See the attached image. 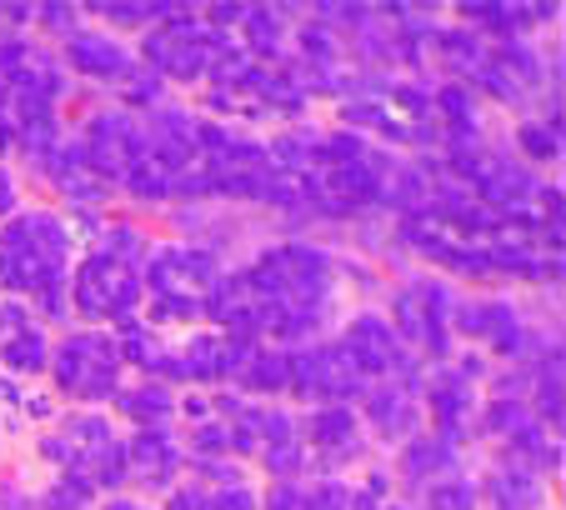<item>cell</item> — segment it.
Masks as SVG:
<instances>
[{
  "label": "cell",
  "mask_w": 566,
  "mask_h": 510,
  "mask_svg": "<svg viewBox=\"0 0 566 510\" xmlns=\"http://www.w3.org/2000/svg\"><path fill=\"white\" fill-rule=\"evenodd\" d=\"M391 316H396V340H401V346H417V351H427V355H447L451 296L441 280L401 286L391 300Z\"/></svg>",
  "instance_id": "obj_6"
},
{
  "label": "cell",
  "mask_w": 566,
  "mask_h": 510,
  "mask_svg": "<svg viewBox=\"0 0 566 510\" xmlns=\"http://www.w3.org/2000/svg\"><path fill=\"white\" fill-rule=\"evenodd\" d=\"M206 510H261V506L247 480H235V486H206Z\"/></svg>",
  "instance_id": "obj_26"
},
{
  "label": "cell",
  "mask_w": 566,
  "mask_h": 510,
  "mask_svg": "<svg viewBox=\"0 0 566 510\" xmlns=\"http://www.w3.org/2000/svg\"><path fill=\"white\" fill-rule=\"evenodd\" d=\"M65 65L81 75H96V81H126V75L136 71L130 55L101 31H75L71 45H65Z\"/></svg>",
  "instance_id": "obj_14"
},
{
  "label": "cell",
  "mask_w": 566,
  "mask_h": 510,
  "mask_svg": "<svg viewBox=\"0 0 566 510\" xmlns=\"http://www.w3.org/2000/svg\"><path fill=\"white\" fill-rule=\"evenodd\" d=\"M71 276V231L51 211H25L0 225V286L15 296H41L51 316L65 310Z\"/></svg>",
  "instance_id": "obj_1"
},
{
  "label": "cell",
  "mask_w": 566,
  "mask_h": 510,
  "mask_svg": "<svg viewBox=\"0 0 566 510\" xmlns=\"http://www.w3.org/2000/svg\"><path fill=\"white\" fill-rule=\"evenodd\" d=\"M451 320H457L471 340H486V346H496L502 355H522L526 330H522V320H516V310L502 306V300H461V306H451Z\"/></svg>",
  "instance_id": "obj_10"
},
{
  "label": "cell",
  "mask_w": 566,
  "mask_h": 510,
  "mask_svg": "<svg viewBox=\"0 0 566 510\" xmlns=\"http://www.w3.org/2000/svg\"><path fill=\"white\" fill-rule=\"evenodd\" d=\"M146 280L156 290V316L160 320H191L206 310L221 266L196 245H156L146 255Z\"/></svg>",
  "instance_id": "obj_2"
},
{
  "label": "cell",
  "mask_w": 566,
  "mask_h": 510,
  "mask_svg": "<svg viewBox=\"0 0 566 510\" xmlns=\"http://www.w3.org/2000/svg\"><path fill=\"white\" fill-rule=\"evenodd\" d=\"M116 401L140 431H166V421L176 415V401L166 385H140V391H126V395H116Z\"/></svg>",
  "instance_id": "obj_19"
},
{
  "label": "cell",
  "mask_w": 566,
  "mask_h": 510,
  "mask_svg": "<svg viewBox=\"0 0 566 510\" xmlns=\"http://www.w3.org/2000/svg\"><path fill=\"white\" fill-rule=\"evenodd\" d=\"M0 116H6V85H0Z\"/></svg>",
  "instance_id": "obj_34"
},
{
  "label": "cell",
  "mask_w": 566,
  "mask_h": 510,
  "mask_svg": "<svg viewBox=\"0 0 566 510\" xmlns=\"http://www.w3.org/2000/svg\"><path fill=\"white\" fill-rule=\"evenodd\" d=\"M366 401V421L376 425L381 440H411L421 425V405H417V391L401 381H386V385H371L361 395Z\"/></svg>",
  "instance_id": "obj_12"
},
{
  "label": "cell",
  "mask_w": 566,
  "mask_h": 510,
  "mask_svg": "<svg viewBox=\"0 0 566 510\" xmlns=\"http://www.w3.org/2000/svg\"><path fill=\"white\" fill-rule=\"evenodd\" d=\"M346 510H391L386 476H366L361 486H352V500H346Z\"/></svg>",
  "instance_id": "obj_28"
},
{
  "label": "cell",
  "mask_w": 566,
  "mask_h": 510,
  "mask_svg": "<svg viewBox=\"0 0 566 510\" xmlns=\"http://www.w3.org/2000/svg\"><path fill=\"white\" fill-rule=\"evenodd\" d=\"M241 385L247 391H261V395H276L291 385V355L286 351H271V346H261L256 361L247 365V375H241Z\"/></svg>",
  "instance_id": "obj_20"
},
{
  "label": "cell",
  "mask_w": 566,
  "mask_h": 510,
  "mask_svg": "<svg viewBox=\"0 0 566 510\" xmlns=\"http://www.w3.org/2000/svg\"><path fill=\"white\" fill-rule=\"evenodd\" d=\"M0 361L11 365V371H21V375H35V371H45L51 365V340H45V330L41 326H15L11 336L0 340Z\"/></svg>",
  "instance_id": "obj_18"
},
{
  "label": "cell",
  "mask_w": 566,
  "mask_h": 510,
  "mask_svg": "<svg viewBox=\"0 0 566 510\" xmlns=\"http://www.w3.org/2000/svg\"><path fill=\"white\" fill-rule=\"evenodd\" d=\"M306 440L321 460H352L361 450V421L352 415V405H321L306 425Z\"/></svg>",
  "instance_id": "obj_13"
},
{
  "label": "cell",
  "mask_w": 566,
  "mask_h": 510,
  "mask_svg": "<svg viewBox=\"0 0 566 510\" xmlns=\"http://www.w3.org/2000/svg\"><path fill=\"white\" fill-rule=\"evenodd\" d=\"M176 470H181V446L171 440V431H136L126 440V480L160 490L176 480Z\"/></svg>",
  "instance_id": "obj_11"
},
{
  "label": "cell",
  "mask_w": 566,
  "mask_h": 510,
  "mask_svg": "<svg viewBox=\"0 0 566 510\" xmlns=\"http://www.w3.org/2000/svg\"><path fill=\"white\" fill-rule=\"evenodd\" d=\"M486 506L492 510H542L546 506V480L522 466H502L486 480Z\"/></svg>",
  "instance_id": "obj_17"
},
{
  "label": "cell",
  "mask_w": 566,
  "mask_h": 510,
  "mask_svg": "<svg viewBox=\"0 0 566 510\" xmlns=\"http://www.w3.org/2000/svg\"><path fill=\"white\" fill-rule=\"evenodd\" d=\"M86 166L96 170L101 181H126V170L136 166V156L146 150V130L126 116V110H106L91 120L86 130Z\"/></svg>",
  "instance_id": "obj_9"
},
{
  "label": "cell",
  "mask_w": 566,
  "mask_h": 510,
  "mask_svg": "<svg viewBox=\"0 0 566 510\" xmlns=\"http://www.w3.org/2000/svg\"><path fill=\"white\" fill-rule=\"evenodd\" d=\"M11 140H15V136H11V120L0 116V150H11Z\"/></svg>",
  "instance_id": "obj_33"
},
{
  "label": "cell",
  "mask_w": 566,
  "mask_h": 510,
  "mask_svg": "<svg viewBox=\"0 0 566 510\" xmlns=\"http://www.w3.org/2000/svg\"><path fill=\"white\" fill-rule=\"evenodd\" d=\"M427 401H431V421H437L431 436H441V440L457 446V436L467 431V421H471V385L461 381L457 371H441V375H431Z\"/></svg>",
  "instance_id": "obj_15"
},
{
  "label": "cell",
  "mask_w": 566,
  "mask_h": 510,
  "mask_svg": "<svg viewBox=\"0 0 566 510\" xmlns=\"http://www.w3.org/2000/svg\"><path fill=\"white\" fill-rule=\"evenodd\" d=\"M176 371L191 375V381H221V336H191Z\"/></svg>",
  "instance_id": "obj_23"
},
{
  "label": "cell",
  "mask_w": 566,
  "mask_h": 510,
  "mask_svg": "<svg viewBox=\"0 0 566 510\" xmlns=\"http://www.w3.org/2000/svg\"><path fill=\"white\" fill-rule=\"evenodd\" d=\"M486 425H492L496 436L512 440V436H522V431H532L536 415H532V405H526V401H506V395H502V401L486 411Z\"/></svg>",
  "instance_id": "obj_25"
},
{
  "label": "cell",
  "mask_w": 566,
  "mask_h": 510,
  "mask_svg": "<svg viewBox=\"0 0 566 510\" xmlns=\"http://www.w3.org/2000/svg\"><path fill=\"white\" fill-rule=\"evenodd\" d=\"M522 146L532 160H556L562 156V130L556 126H522Z\"/></svg>",
  "instance_id": "obj_27"
},
{
  "label": "cell",
  "mask_w": 566,
  "mask_h": 510,
  "mask_svg": "<svg viewBox=\"0 0 566 510\" xmlns=\"http://www.w3.org/2000/svg\"><path fill=\"white\" fill-rule=\"evenodd\" d=\"M140 306V276L136 261L116 251H96L75 270V310L86 320H130Z\"/></svg>",
  "instance_id": "obj_5"
},
{
  "label": "cell",
  "mask_w": 566,
  "mask_h": 510,
  "mask_svg": "<svg viewBox=\"0 0 566 510\" xmlns=\"http://www.w3.org/2000/svg\"><path fill=\"white\" fill-rule=\"evenodd\" d=\"M166 510H206V486L201 480H191V486H176L171 490V506Z\"/></svg>",
  "instance_id": "obj_29"
},
{
  "label": "cell",
  "mask_w": 566,
  "mask_h": 510,
  "mask_svg": "<svg viewBox=\"0 0 566 510\" xmlns=\"http://www.w3.org/2000/svg\"><path fill=\"white\" fill-rule=\"evenodd\" d=\"M91 500H96V486H91L86 476L61 470V476H55V486L41 496V510H86Z\"/></svg>",
  "instance_id": "obj_24"
},
{
  "label": "cell",
  "mask_w": 566,
  "mask_h": 510,
  "mask_svg": "<svg viewBox=\"0 0 566 510\" xmlns=\"http://www.w3.org/2000/svg\"><path fill=\"white\" fill-rule=\"evenodd\" d=\"M342 351L352 355L356 371H361L366 381H376V375H391V381H401V385H411V391H417V375H411L407 346L396 340V330L386 326L381 316H356L352 326H346Z\"/></svg>",
  "instance_id": "obj_8"
},
{
  "label": "cell",
  "mask_w": 566,
  "mask_h": 510,
  "mask_svg": "<svg viewBox=\"0 0 566 510\" xmlns=\"http://www.w3.org/2000/svg\"><path fill=\"white\" fill-rule=\"evenodd\" d=\"M241 21H247V45H241V51H247L251 61H266V55L281 51L286 31H281V15L276 11H261V6H251Z\"/></svg>",
  "instance_id": "obj_21"
},
{
  "label": "cell",
  "mask_w": 566,
  "mask_h": 510,
  "mask_svg": "<svg viewBox=\"0 0 566 510\" xmlns=\"http://www.w3.org/2000/svg\"><path fill=\"white\" fill-rule=\"evenodd\" d=\"M101 510H150V506H140V500H130V496H111Z\"/></svg>",
  "instance_id": "obj_32"
},
{
  "label": "cell",
  "mask_w": 566,
  "mask_h": 510,
  "mask_svg": "<svg viewBox=\"0 0 566 510\" xmlns=\"http://www.w3.org/2000/svg\"><path fill=\"white\" fill-rule=\"evenodd\" d=\"M451 466H457V446L441 436H411L407 440V456H401V476H407V486L427 490L431 480L451 476Z\"/></svg>",
  "instance_id": "obj_16"
},
{
  "label": "cell",
  "mask_w": 566,
  "mask_h": 510,
  "mask_svg": "<svg viewBox=\"0 0 566 510\" xmlns=\"http://www.w3.org/2000/svg\"><path fill=\"white\" fill-rule=\"evenodd\" d=\"M55 385H61L71 401H111L120 395V346L116 336H101V330H75L55 346L51 355Z\"/></svg>",
  "instance_id": "obj_3"
},
{
  "label": "cell",
  "mask_w": 566,
  "mask_h": 510,
  "mask_svg": "<svg viewBox=\"0 0 566 510\" xmlns=\"http://www.w3.org/2000/svg\"><path fill=\"white\" fill-rule=\"evenodd\" d=\"M41 21H51V31H61V35H71V25H75V6H41Z\"/></svg>",
  "instance_id": "obj_30"
},
{
  "label": "cell",
  "mask_w": 566,
  "mask_h": 510,
  "mask_svg": "<svg viewBox=\"0 0 566 510\" xmlns=\"http://www.w3.org/2000/svg\"><path fill=\"white\" fill-rule=\"evenodd\" d=\"M221 45H226L221 31L201 25L191 11H171L166 25H156L146 35V61H150L146 71L171 75V81H201V75H211Z\"/></svg>",
  "instance_id": "obj_4"
},
{
  "label": "cell",
  "mask_w": 566,
  "mask_h": 510,
  "mask_svg": "<svg viewBox=\"0 0 566 510\" xmlns=\"http://www.w3.org/2000/svg\"><path fill=\"white\" fill-rule=\"evenodd\" d=\"M11 205H15V181H11V170L0 166V215L11 211Z\"/></svg>",
  "instance_id": "obj_31"
},
{
  "label": "cell",
  "mask_w": 566,
  "mask_h": 510,
  "mask_svg": "<svg viewBox=\"0 0 566 510\" xmlns=\"http://www.w3.org/2000/svg\"><path fill=\"white\" fill-rule=\"evenodd\" d=\"M291 385H296L306 401H321V405H346L356 395L371 391L356 361L342 351V346H311V351H296L291 355Z\"/></svg>",
  "instance_id": "obj_7"
},
{
  "label": "cell",
  "mask_w": 566,
  "mask_h": 510,
  "mask_svg": "<svg viewBox=\"0 0 566 510\" xmlns=\"http://www.w3.org/2000/svg\"><path fill=\"white\" fill-rule=\"evenodd\" d=\"M476 500H481V490L467 476H457V470L421 490V510H476Z\"/></svg>",
  "instance_id": "obj_22"
}]
</instances>
